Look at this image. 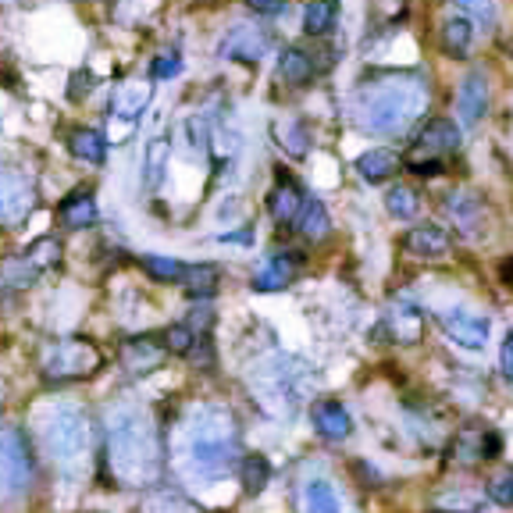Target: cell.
Listing matches in <instances>:
<instances>
[{"instance_id":"6da1fadb","label":"cell","mask_w":513,"mask_h":513,"mask_svg":"<svg viewBox=\"0 0 513 513\" xmlns=\"http://www.w3.org/2000/svg\"><path fill=\"white\" fill-rule=\"evenodd\" d=\"M107 464L118 485L125 489H147L161 478L164 446L154 417L139 407H125L111 417L107 432Z\"/></svg>"},{"instance_id":"7a4b0ae2","label":"cell","mask_w":513,"mask_h":513,"mask_svg":"<svg viewBox=\"0 0 513 513\" xmlns=\"http://www.w3.org/2000/svg\"><path fill=\"white\" fill-rule=\"evenodd\" d=\"M428 107V82L417 75H382L353 93V118L371 136H396Z\"/></svg>"},{"instance_id":"3957f363","label":"cell","mask_w":513,"mask_h":513,"mask_svg":"<svg viewBox=\"0 0 513 513\" xmlns=\"http://www.w3.org/2000/svg\"><path fill=\"white\" fill-rule=\"evenodd\" d=\"M186 460L200 478H221L239 460L236 417L225 407H200L186 424Z\"/></svg>"},{"instance_id":"277c9868","label":"cell","mask_w":513,"mask_h":513,"mask_svg":"<svg viewBox=\"0 0 513 513\" xmlns=\"http://www.w3.org/2000/svg\"><path fill=\"white\" fill-rule=\"evenodd\" d=\"M43 446H47L50 460L61 467L79 464L86 449H90V421L75 407H61L47 417L43 424Z\"/></svg>"},{"instance_id":"5b68a950","label":"cell","mask_w":513,"mask_h":513,"mask_svg":"<svg viewBox=\"0 0 513 513\" xmlns=\"http://www.w3.org/2000/svg\"><path fill=\"white\" fill-rule=\"evenodd\" d=\"M40 367L47 382H79L104 367V353L90 339H57L47 346Z\"/></svg>"},{"instance_id":"8992f818","label":"cell","mask_w":513,"mask_h":513,"mask_svg":"<svg viewBox=\"0 0 513 513\" xmlns=\"http://www.w3.org/2000/svg\"><path fill=\"white\" fill-rule=\"evenodd\" d=\"M33 485V453H29V439L18 428L4 424L0 428V503L25 496V489Z\"/></svg>"},{"instance_id":"52a82bcc","label":"cell","mask_w":513,"mask_h":513,"mask_svg":"<svg viewBox=\"0 0 513 513\" xmlns=\"http://www.w3.org/2000/svg\"><path fill=\"white\" fill-rule=\"evenodd\" d=\"M253 389H261L264 403H278L282 414H293V407L303 399V375L293 371V360L271 357L261 364V371H253Z\"/></svg>"},{"instance_id":"ba28073f","label":"cell","mask_w":513,"mask_h":513,"mask_svg":"<svg viewBox=\"0 0 513 513\" xmlns=\"http://www.w3.org/2000/svg\"><path fill=\"white\" fill-rule=\"evenodd\" d=\"M439 328L446 332L449 342L456 346H464V350H485V342H489L492 332V321L478 310H467V307H449L439 314Z\"/></svg>"},{"instance_id":"9c48e42d","label":"cell","mask_w":513,"mask_h":513,"mask_svg":"<svg viewBox=\"0 0 513 513\" xmlns=\"http://www.w3.org/2000/svg\"><path fill=\"white\" fill-rule=\"evenodd\" d=\"M36 189L25 171L0 168V225H18L25 214L33 211Z\"/></svg>"},{"instance_id":"30bf717a","label":"cell","mask_w":513,"mask_h":513,"mask_svg":"<svg viewBox=\"0 0 513 513\" xmlns=\"http://www.w3.org/2000/svg\"><path fill=\"white\" fill-rule=\"evenodd\" d=\"M449 453L460 464H485V460H496L503 453V439H499V432L489 428V424H467V428L456 432Z\"/></svg>"},{"instance_id":"8fae6325","label":"cell","mask_w":513,"mask_h":513,"mask_svg":"<svg viewBox=\"0 0 513 513\" xmlns=\"http://www.w3.org/2000/svg\"><path fill=\"white\" fill-rule=\"evenodd\" d=\"M271 50V36L264 29L253 25H232L225 36L218 40V57L221 61H243V65H261V57Z\"/></svg>"},{"instance_id":"7c38bea8","label":"cell","mask_w":513,"mask_h":513,"mask_svg":"<svg viewBox=\"0 0 513 513\" xmlns=\"http://www.w3.org/2000/svg\"><path fill=\"white\" fill-rule=\"evenodd\" d=\"M303 268V253L300 250H271L264 257V264L253 271V289L257 293H275V289H285L293 282Z\"/></svg>"},{"instance_id":"4fadbf2b","label":"cell","mask_w":513,"mask_h":513,"mask_svg":"<svg viewBox=\"0 0 513 513\" xmlns=\"http://www.w3.org/2000/svg\"><path fill=\"white\" fill-rule=\"evenodd\" d=\"M489 107V79L485 72H467L464 82H460V93H456V114H460V125L471 129V125L481 122V114Z\"/></svg>"},{"instance_id":"5bb4252c","label":"cell","mask_w":513,"mask_h":513,"mask_svg":"<svg viewBox=\"0 0 513 513\" xmlns=\"http://www.w3.org/2000/svg\"><path fill=\"white\" fill-rule=\"evenodd\" d=\"M446 214L456 225V232L467 239L485 236V204L474 193H449L446 196Z\"/></svg>"},{"instance_id":"9a60e30c","label":"cell","mask_w":513,"mask_h":513,"mask_svg":"<svg viewBox=\"0 0 513 513\" xmlns=\"http://www.w3.org/2000/svg\"><path fill=\"white\" fill-rule=\"evenodd\" d=\"M385 332L396 342H403V346H414V342L424 339V314L407 296H399V300H392L389 314H385Z\"/></svg>"},{"instance_id":"2e32d148","label":"cell","mask_w":513,"mask_h":513,"mask_svg":"<svg viewBox=\"0 0 513 513\" xmlns=\"http://www.w3.org/2000/svg\"><path fill=\"white\" fill-rule=\"evenodd\" d=\"M449 246H453V239H449V232L442 225H417L403 236V250L410 257H417V261H442Z\"/></svg>"},{"instance_id":"e0dca14e","label":"cell","mask_w":513,"mask_h":513,"mask_svg":"<svg viewBox=\"0 0 513 513\" xmlns=\"http://www.w3.org/2000/svg\"><path fill=\"white\" fill-rule=\"evenodd\" d=\"M456 147H460V125L449 122V118H432V122L417 132L414 154L442 157V154H449V150H456Z\"/></svg>"},{"instance_id":"ac0fdd59","label":"cell","mask_w":513,"mask_h":513,"mask_svg":"<svg viewBox=\"0 0 513 513\" xmlns=\"http://www.w3.org/2000/svg\"><path fill=\"white\" fill-rule=\"evenodd\" d=\"M310 421H314V428H318L321 439H328V442L350 439V432H353L350 410L342 407V403H335V399H321V403H314Z\"/></svg>"},{"instance_id":"d6986e66","label":"cell","mask_w":513,"mask_h":513,"mask_svg":"<svg viewBox=\"0 0 513 513\" xmlns=\"http://www.w3.org/2000/svg\"><path fill=\"white\" fill-rule=\"evenodd\" d=\"M150 104V86L143 79H125L111 93V114L122 122H136Z\"/></svg>"},{"instance_id":"ffe728a7","label":"cell","mask_w":513,"mask_h":513,"mask_svg":"<svg viewBox=\"0 0 513 513\" xmlns=\"http://www.w3.org/2000/svg\"><path fill=\"white\" fill-rule=\"evenodd\" d=\"M164 357L168 353L154 339H129L122 346V367L129 375H150V371H157L164 364Z\"/></svg>"},{"instance_id":"44dd1931","label":"cell","mask_w":513,"mask_h":513,"mask_svg":"<svg viewBox=\"0 0 513 513\" xmlns=\"http://www.w3.org/2000/svg\"><path fill=\"white\" fill-rule=\"evenodd\" d=\"M57 221L65 228H72V232L90 228L97 221V200H93L90 189H75L72 196H65L61 207H57Z\"/></svg>"},{"instance_id":"7402d4cb","label":"cell","mask_w":513,"mask_h":513,"mask_svg":"<svg viewBox=\"0 0 513 513\" xmlns=\"http://www.w3.org/2000/svg\"><path fill=\"white\" fill-rule=\"evenodd\" d=\"M314 72H318V65H314V54L303 47H285L282 54H278V79L285 82V86H307L310 79H314Z\"/></svg>"},{"instance_id":"603a6c76","label":"cell","mask_w":513,"mask_h":513,"mask_svg":"<svg viewBox=\"0 0 513 513\" xmlns=\"http://www.w3.org/2000/svg\"><path fill=\"white\" fill-rule=\"evenodd\" d=\"M300 204H303L300 186H296V182H289V179H282L268 193V214L278 221V225H293L296 214H300Z\"/></svg>"},{"instance_id":"cb8c5ba5","label":"cell","mask_w":513,"mask_h":513,"mask_svg":"<svg viewBox=\"0 0 513 513\" xmlns=\"http://www.w3.org/2000/svg\"><path fill=\"white\" fill-rule=\"evenodd\" d=\"M296 232L307 239H325L328 236V228H332V218H328L325 204H321L318 196H303V204H300V214H296Z\"/></svg>"},{"instance_id":"d4e9b609","label":"cell","mask_w":513,"mask_h":513,"mask_svg":"<svg viewBox=\"0 0 513 513\" xmlns=\"http://www.w3.org/2000/svg\"><path fill=\"white\" fill-rule=\"evenodd\" d=\"M442 50H446L449 57H464L467 50H471L474 43V22L464 15H456V18H446L442 22Z\"/></svg>"},{"instance_id":"484cf974","label":"cell","mask_w":513,"mask_h":513,"mask_svg":"<svg viewBox=\"0 0 513 513\" xmlns=\"http://www.w3.org/2000/svg\"><path fill=\"white\" fill-rule=\"evenodd\" d=\"M357 171H360V179H367V182H385L392 171H399V154L385 147L367 150V154H360Z\"/></svg>"},{"instance_id":"4316f807","label":"cell","mask_w":513,"mask_h":513,"mask_svg":"<svg viewBox=\"0 0 513 513\" xmlns=\"http://www.w3.org/2000/svg\"><path fill=\"white\" fill-rule=\"evenodd\" d=\"M239 481H243L246 496H261V492L271 485V460L268 456L264 453L243 456V464H239Z\"/></svg>"},{"instance_id":"83f0119b","label":"cell","mask_w":513,"mask_h":513,"mask_svg":"<svg viewBox=\"0 0 513 513\" xmlns=\"http://www.w3.org/2000/svg\"><path fill=\"white\" fill-rule=\"evenodd\" d=\"M303 510L307 513H342V499H339V492H335L332 481H325V478L307 481V489H303Z\"/></svg>"},{"instance_id":"f1b7e54d","label":"cell","mask_w":513,"mask_h":513,"mask_svg":"<svg viewBox=\"0 0 513 513\" xmlns=\"http://www.w3.org/2000/svg\"><path fill=\"white\" fill-rule=\"evenodd\" d=\"M139 513H200V506L175 489H154V492H147Z\"/></svg>"},{"instance_id":"f546056e","label":"cell","mask_w":513,"mask_h":513,"mask_svg":"<svg viewBox=\"0 0 513 513\" xmlns=\"http://www.w3.org/2000/svg\"><path fill=\"white\" fill-rule=\"evenodd\" d=\"M68 150H72V157H79V161H86V164H104L107 139L100 136L97 129H79L68 136Z\"/></svg>"},{"instance_id":"4dcf8cb0","label":"cell","mask_w":513,"mask_h":513,"mask_svg":"<svg viewBox=\"0 0 513 513\" xmlns=\"http://www.w3.org/2000/svg\"><path fill=\"white\" fill-rule=\"evenodd\" d=\"M335 18H339V0H310L303 11V29L310 36H328L335 29Z\"/></svg>"},{"instance_id":"1f68e13d","label":"cell","mask_w":513,"mask_h":513,"mask_svg":"<svg viewBox=\"0 0 513 513\" xmlns=\"http://www.w3.org/2000/svg\"><path fill=\"white\" fill-rule=\"evenodd\" d=\"M271 132H275L278 147H282L289 157H296V161H300V157H307L310 129L303 122H293V118H289V122H275V129H271Z\"/></svg>"},{"instance_id":"d6a6232c","label":"cell","mask_w":513,"mask_h":513,"mask_svg":"<svg viewBox=\"0 0 513 513\" xmlns=\"http://www.w3.org/2000/svg\"><path fill=\"white\" fill-rule=\"evenodd\" d=\"M385 211L399 221H410V218H417V211H421V196H417V189H410V186H392L389 193H385Z\"/></svg>"},{"instance_id":"836d02e7","label":"cell","mask_w":513,"mask_h":513,"mask_svg":"<svg viewBox=\"0 0 513 513\" xmlns=\"http://www.w3.org/2000/svg\"><path fill=\"white\" fill-rule=\"evenodd\" d=\"M25 264L40 275V271H47V268H57L61 264V243H57L54 236H43V239H36L29 250H25Z\"/></svg>"},{"instance_id":"e575fe53","label":"cell","mask_w":513,"mask_h":513,"mask_svg":"<svg viewBox=\"0 0 513 513\" xmlns=\"http://www.w3.org/2000/svg\"><path fill=\"white\" fill-rule=\"evenodd\" d=\"M182 285H186L189 296H211L218 289V271L211 264H193V268L182 271Z\"/></svg>"},{"instance_id":"d590c367","label":"cell","mask_w":513,"mask_h":513,"mask_svg":"<svg viewBox=\"0 0 513 513\" xmlns=\"http://www.w3.org/2000/svg\"><path fill=\"white\" fill-rule=\"evenodd\" d=\"M168 136H154L147 147V157H143V171H147V186H157L164 179V164H168Z\"/></svg>"},{"instance_id":"8d00e7d4","label":"cell","mask_w":513,"mask_h":513,"mask_svg":"<svg viewBox=\"0 0 513 513\" xmlns=\"http://www.w3.org/2000/svg\"><path fill=\"white\" fill-rule=\"evenodd\" d=\"M157 342L164 346V353H175V357H186L189 350H193L196 342V332L189 325H171L164 328L161 335H157Z\"/></svg>"},{"instance_id":"74e56055","label":"cell","mask_w":513,"mask_h":513,"mask_svg":"<svg viewBox=\"0 0 513 513\" xmlns=\"http://www.w3.org/2000/svg\"><path fill=\"white\" fill-rule=\"evenodd\" d=\"M481 499L485 496L474 489H453V492H446V496H439V510L442 513H478Z\"/></svg>"},{"instance_id":"f35d334b","label":"cell","mask_w":513,"mask_h":513,"mask_svg":"<svg viewBox=\"0 0 513 513\" xmlns=\"http://www.w3.org/2000/svg\"><path fill=\"white\" fill-rule=\"evenodd\" d=\"M453 4L460 11H464V18H471V22L485 25V29H492V25H496V18H499L496 0H453Z\"/></svg>"},{"instance_id":"ab89813d","label":"cell","mask_w":513,"mask_h":513,"mask_svg":"<svg viewBox=\"0 0 513 513\" xmlns=\"http://www.w3.org/2000/svg\"><path fill=\"white\" fill-rule=\"evenodd\" d=\"M143 268H147L157 282H179L186 264L171 261V257H161V253H147V257H143Z\"/></svg>"},{"instance_id":"60d3db41","label":"cell","mask_w":513,"mask_h":513,"mask_svg":"<svg viewBox=\"0 0 513 513\" xmlns=\"http://www.w3.org/2000/svg\"><path fill=\"white\" fill-rule=\"evenodd\" d=\"M403 164H407L414 175H421V179H432V175H442V161L439 157H421L410 150L407 157H403Z\"/></svg>"},{"instance_id":"b9f144b4","label":"cell","mask_w":513,"mask_h":513,"mask_svg":"<svg viewBox=\"0 0 513 513\" xmlns=\"http://www.w3.org/2000/svg\"><path fill=\"white\" fill-rule=\"evenodd\" d=\"M489 499L499 506H513V474H503V478L489 481Z\"/></svg>"},{"instance_id":"7bdbcfd3","label":"cell","mask_w":513,"mask_h":513,"mask_svg":"<svg viewBox=\"0 0 513 513\" xmlns=\"http://www.w3.org/2000/svg\"><path fill=\"white\" fill-rule=\"evenodd\" d=\"M186 357L193 360L196 367H214V346H211V339H207V335H196L193 350H189Z\"/></svg>"},{"instance_id":"ee69618b","label":"cell","mask_w":513,"mask_h":513,"mask_svg":"<svg viewBox=\"0 0 513 513\" xmlns=\"http://www.w3.org/2000/svg\"><path fill=\"white\" fill-rule=\"evenodd\" d=\"M182 72V57L171 50V54H161L154 61V79H175Z\"/></svg>"},{"instance_id":"f6af8a7d","label":"cell","mask_w":513,"mask_h":513,"mask_svg":"<svg viewBox=\"0 0 513 513\" xmlns=\"http://www.w3.org/2000/svg\"><path fill=\"white\" fill-rule=\"evenodd\" d=\"M375 15L382 22H399V18L407 15V0H375Z\"/></svg>"},{"instance_id":"bcb514c9","label":"cell","mask_w":513,"mask_h":513,"mask_svg":"<svg viewBox=\"0 0 513 513\" xmlns=\"http://www.w3.org/2000/svg\"><path fill=\"white\" fill-rule=\"evenodd\" d=\"M246 4H250V11H257L264 18H278L289 8V0H246Z\"/></svg>"},{"instance_id":"7dc6e473","label":"cell","mask_w":513,"mask_h":513,"mask_svg":"<svg viewBox=\"0 0 513 513\" xmlns=\"http://www.w3.org/2000/svg\"><path fill=\"white\" fill-rule=\"evenodd\" d=\"M93 82H97V79H93L90 72H75V75H72V90H68V97H72V100L90 97V93H93Z\"/></svg>"},{"instance_id":"c3c4849f","label":"cell","mask_w":513,"mask_h":513,"mask_svg":"<svg viewBox=\"0 0 513 513\" xmlns=\"http://www.w3.org/2000/svg\"><path fill=\"white\" fill-rule=\"evenodd\" d=\"M499 367H503L506 375H513V332L506 335L503 350H499Z\"/></svg>"},{"instance_id":"681fc988","label":"cell","mask_w":513,"mask_h":513,"mask_svg":"<svg viewBox=\"0 0 513 513\" xmlns=\"http://www.w3.org/2000/svg\"><path fill=\"white\" fill-rule=\"evenodd\" d=\"M503 282L513 289V261H506V264H503Z\"/></svg>"},{"instance_id":"f907efd6","label":"cell","mask_w":513,"mask_h":513,"mask_svg":"<svg viewBox=\"0 0 513 513\" xmlns=\"http://www.w3.org/2000/svg\"><path fill=\"white\" fill-rule=\"evenodd\" d=\"M90 513H100V510H90Z\"/></svg>"},{"instance_id":"816d5d0a","label":"cell","mask_w":513,"mask_h":513,"mask_svg":"<svg viewBox=\"0 0 513 513\" xmlns=\"http://www.w3.org/2000/svg\"><path fill=\"white\" fill-rule=\"evenodd\" d=\"M510 50H513V47H510Z\"/></svg>"}]
</instances>
